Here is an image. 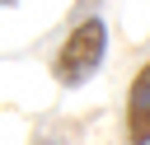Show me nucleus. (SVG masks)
Instances as JSON below:
<instances>
[{"label": "nucleus", "mask_w": 150, "mask_h": 145, "mask_svg": "<svg viewBox=\"0 0 150 145\" xmlns=\"http://www.w3.org/2000/svg\"><path fill=\"white\" fill-rule=\"evenodd\" d=\"M103 56H108V23H103L98 14H89V19H80V23L66 33V42L56 47L52 75H56V84L80 89V84H89V80L98 75Z\"/></svg>", "instance_id": "1"}, {"label": "nucleus", "mask_w": 150, "mask_h": 145, "mask_svg": "<svg viewBox=\"0 0 150 145\" xmlns=\"http://www.w3.org/2000/svg\"><path fill=\"white\" fill-rule=\"evenodd\" d=\"M127 145H150V61L136 70L127 89V122H122Z\"/></svg>", "instance_id": "2"}, {"label": "nucleus", "mask_w": 150, "mask_h": 145, "mask_svg": "<svg viewBox=\"0 0 150 145\" xmlns=\"http://www.w3.org/2000/svg\"><path fill=\"white\" fill-rule=\"evenodd\" d=\"M14 5H19V0H0V9H14Z\"/></svg>", "instance_id": "3"}]
</instances>
